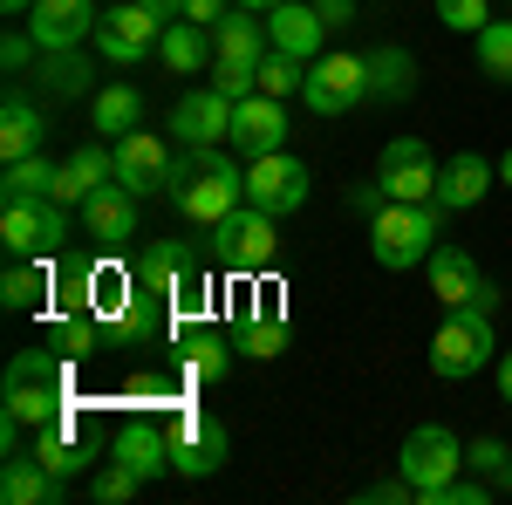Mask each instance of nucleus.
<instances>
[{"label": "nucleus", "mask_w": 512, "mask_h": 505, "mask_svg": "<svg viewBox=\"0 0 512 505\" xmlns=\"http://www.w3.org/2000/svg\"><path fill=\"white\" fill-rule=\"evenodd\" d=\"M0 417L28 430H48L69 417V355L62 349H21L0 376Z\"/></svg>", "instance_id": "obj_1"}, {"label": "nucleus", "mask_w": 512, "mask_h": 505, "mask_svg": "<svg viewBox=\"0 0 512 505\" xmlns=\"http://www.w3.org/2000/svg\"><path fill=\"white\" fill-rule=\"evenodd\" d=\"M164 192L178 198V212H185L192 226H205V233H212L226 212H239V198H246V171H239V164L219 151V144H205V151L171 157Z\"/></svg>", "instance_id": "obj_2"}, {"label": "nucleus", "mask_w": 512, "mask_h": 505, "mask_svg": "<svg viewBox=\"0 0 512 505\" xmlns=\"http://www.w3.org/2000/svg\"><path fill=\"white\" fill-rule=\"evenodd\" d=\"M437 198H390L376 219H369V253H376V267H417V260H431L437 253Z\"/></svg>", "instance_id": "obj_3"}, {"label": "nucleus", "mask_w": 512, "mask_h": 505, "mask_svg": "<svg viewBox=\"0 0 512 505\" xmlns=\"http://www.w3.org/2000/svg\"><path fill=\"white\" fill-rule=\"evenodd\" d=\"M492 314L478 308H451L444 314V328L431 335V376H444V383H465V376H478L485 362H492Z\"/></svg>", "instance_id": "obj_4"}, {"label": "nucleus", "mask_w": 512, "mask_h": 505, "mask_svg": "<svg viewBox=\"0 0 512 505\" xmlns=\"http://www.w3.org/2000/svg\"><path fill=\"white\" fill-rule=\"evenodd\" d=\"M164 430H171V471L178 478H212V471L226 465V424L219 417H205L192 403H171Z\"/></svg>", "instance_id": "obj_5"}, {"label": "nucleus", "mask_w": 512, "mask_h": 505, "mask_svg": "<svg viewBox=\"0 0 512 505\" xmlns=\"http://www.w3.org/2000/svg\"><path fill=\"white\" fill-rule=\"evenodd\" d=\"M308 185H315V171L294 151L246 157V205H260V212H274V219L301 212V205H308Z\"/></svg>", "instance_id": "obj_6"}, {"label": "nucleus", "mask_w": 512, "mask_h": 505, "mask_svg": "<svg viewBox=\"0 0 512 505\" xmlns=\"http://www.w3.org/2000/svg\"><path fill=\"white\" fill-rule=\"evenodd\" d=\"M362 96H369V62H362V55H315V62H308L301 103H308L315 117H349Z\"/></svg>", "instance_id": "obj_7"}, {"label": "nucleus", "mask_w": 512, "mask_h": 505, "mask_svg": "<svg viewBox=\"0 0 512 505\" xmlns=\"http://www.w3.org/2000/svg\"><path fill=\"white\" fill-rule=\"evenodd\" d=\"M158 41H164V21L144 7V0L103 7V21H96V55H103V62H117V69H137Z\"/></svg>", "instance_id": "obj_8"}, {"label": "nucleus", "mask_w": 512, "mask_h": 505, "mask_svg": "<svg viewBox=\"0 0 512 505\" xmlns=\"http://www.w3.org/2000/svg\"><path fill=\"white\" fill-rule=\"evenodd\" d=\"M458 465H465V444H458L444 424L410 430V437H403V451H396V471L417 485V499H431L444 478H458Z\"/></svg>", "instance_id": "obj_9"}, {"label": "nucleus", "mask_w": 512, "mask_h": 505, "mask_svg": "<svg viewBox=\"0 0 512 505\" xmlns=\"http://www.w3.org/2000/svg\"><path fill=\"white\" fill-rule=\"evenodd\" d=\"M212 246H219V260L233 273H267V260H274V212H260V205L226 212L212 226Z\"/></svg>", "instance_id": "obj_10"}, {"label": "nucleus", "mask_w": 512, "mask_h": 505, "mask_svg": "<svg viewBox=\"0 0 512 505\" xmlns=\"http://www.w3.org/2000/svg\"><path fill=\"white\" fill-rule=\"evenodd\" d=\"M130 273H137L144 294H158V301H171V308H185V301L198 294V253L178 246V239H151Z\"/></svg>", "instance_id": "obj_11"}, {"label": "nucleus", "mask_w": 512, "mask_h": 505, "mask_svg": "<svg viewBox=\"0 0 512 505\" xmlns=\"http://www.w3.org/2000/svg\"><path fill=\"white\" fill-rule=\"evenodd\" d=\"M437 178H444V164L431 157L424 137H390L376 157V185L390 198H437Z\"/></svg>", "instance_id": "obj_12"}, {"label": "nucleus", "mask_w": 512, "mask_h": 505, "mask_svg": "<svg viewBox=\"0 0 512 505\" xmlns=\"http://www.w3.org/2000/svg\"><path fill=\"white\" fill-rule=\"evenodd\" d=\"M431 294L444 301V308H478V314L499 308V287L478 273V260L465 253V246H437L431 253Z\"/></svg>", "instance_id": "obj_13"}, {"label": "nucleus", "mask_w": 512, "mask_h": 505, "mask_svg": "<svg viewBox=\"0 0 512 505\" xmlns=\"http://www.w3.org/2000/svg\"><path fill=\"white\" fill-rule=\"evenodd\" d=\"M171 137L185 144V151H205V144H233V96L226 89H192V96H178V110H171Z\"/></svg>", "instance_id": "obj_14"}, {"label": "nucleus", "mask_w": 512, "mask_h": 505, "mask_svg": "<svg viewBox=\"0 0 512 505\" xmlns=\"http://www.w3.org/2000/svg\"><path fill=\"white\" fill-rule=\"evenodd\" d=\"M233 151L239 157L287 151V110H280V96L253 89V96H239V103H233Z\"/></svg>", "instance_id": "obj_15"}, {"label": "nucleus", "mask_w": 512, "mask_h": 505, "mask_svg": "<svg viewBox=\"0 0 512 505\" xmlns=\"http://www.w3.org/2000/svg\"><path fill=\"white\" fill-rule=\"evenodd\" d=\"M82 226H89V239H96L103 253L130 246V239H137V192L110 178L103 192H89V198H82Z\"/></svg>", "instance_id": "obj_16"}, {"label": "nucleus", "mask_w": 512, "mask_h": 505, "mask_svg": "<svg viewBox=\"0 0 512 505\" xmlns=\"http://www.w3.org/2000/svg\"><path fill=\"white\" fill-rule=\"evenodd\" d=\"M110 458H117L123 471H137L144 485H158L164 471H171V430H164L158 417H130V424L117 430V444H110Z\"/></svg>", "instance_id": "obj_17"}, {"label": "nucleus", "mask_w": 512, "mask_h": 505, "mask_svg": "<svg viewBox=\"0 0 512 505\" xmlns=\"http://www.w3.org/2000/svg\"><path fill=\"white\" fill-rule=\"evenodd\" d=\"M96 21H103L96 0H35L28 7V28H35L41 48H82L96 35Z\"/></svg>", "instance_id": "obj_18"}, {"label": "nucleus", "mask_w": 512, "mask_h": 505, "mask_svg": "<svg viewBox=\"0 0 512 505\" xmlns=\"http://www.w3.org/2000/svg\"><path fill=\"white\" fill-rule=\"evenodd\" d=\"M164 178H171V151H164L158 130L117 137V185H130L137 198H151V192H164Z\"/></svg>", "instance_id": "obj_19"}, {"label": "nucleus", "mask_w": 512, "mask_h": 505, "mask_svg": "<svg viewBox=\"0 0 512 505\" xmlns=\"http://www.w3.org/2000/svg\"><path fill=\"white\" fill-rule=\"evenodd\" d=\"M178 369H185V383H219L233 369V335H219L205 321H185L178 328Z\"/></svg>", "instance_id": "obj_20"}, {"label": "nucleus", "mask_w": 512, "mask_h": 505, "mask_svg": "<svg viewBox=\"0 0 512 505\" xmlns=\"http://www.w3.org/2000/svg\"><path fill=\"white\" fill-rule=\"evenodd\" d=\"M321 35H328L321 7L280 0L274 14H267V48H280V55H301V62H315V55H321Z\"/></svg>", "instance_id": "obj_21"}, {"label": "nucleus", "mask_w": 512, "mask_h": 505, "mask_svg": "<svg viewBox=\"0 0 512 505\" xmlns=\"http://www.w3.org/2000/svg\"><path fill=\"white\" fill-rule=\"evenodd\" d=\"M110 178H117V144L89 137V144H82V151L62 164V178H55V198H62V205H82L89 192H103Z\"/></svg>", "instance_id": "obj_22"}, {"label": "nucleus", "mask_w": 512, "mask_h": 505, "mask_svg": "<svg viewBox=\"0 0 512 505\" xmlns=\"http://www.w3.org/2000/svg\"><path fill=\"white\" fill-rule=\"evenodd\" d=\"M62 492H69V485L41 465L35 451H7V465H0V499L7 505H55Z\"/></svg>", "instance_id": "obj_23"}, {"label": "nucleus", "mask_w": 512, "mask_h": 505, "mask_svg": "<svg viewBox=\"0 0 512 505\" xmlns=\"http://www.w3.org/2000/svg\"><path fill=\"white\" fill-rule=\"evenodd\" d=\"M492 185H499V164H485L478 151H458L444 164V178H437V205H444V212H472Z\"/></svg>", "instance_id": "obj_24"}, {"label": "nucleus", "mask_w": 512, "mask_h": 505, "mask_svg": "<svg viewBox=\"0 0 512 505\" xmlns=\"http://www.w3.org/2000/svg\"><path fill=\"white\" fill-rule=\"evenodd\" d=\"M158 62L171 69V76H205V62H219V48H212V28H198V21H164Z\"/></svg>", "instance_id": "obj_25"}, {"label": "nucleus", "mask_w": 512, "mask_h": 505, "mask_svg": "<svg viewBox=\"0 0 512 505\" xmlns=\"http://www.w3.org/2000/svg\"><path fill=\"white\" fill-rule=\"evenodd\" d=\"M41 137H48V110L14 89V96L0 103V157H7V164H14V157H35Z\"/></svg>", "instance_id": "obj_26"}, {"label": "nucleus", "mask_w": 512, "mask_h": 505, "mask_svg": "<svg viewBox=\"0 0 512 505\" xmlns=\"http://www.w3.org/2000/svg\"><path fill=\"white\" fill-rule=\"evenodd\" d=\"M0 246L14 260H48V233H41V198H0Z\"/></svg>", "instance_id": "obj_27"}, {"label": "nucleus", "mask_w": 512, "mask_h": 505, "mask_svg": "<svg viewBox=\"0 0 512 505\" xmlns=\"http://www.w3.org/2000/svg\"><path fill=\"white\" fill-rule=\"evenodd\" d=\"M369 96L376 103H410L417 96V55L410 48H369Z\"/></svg>", "instance_id": "obj_28"}, {"label": "nucleus", "mask_w": 512, "mask_h": 505, "mask_svg": "<svg viewBox=\"0 0 512 505\" xmlns=\"http://www.w3.org/2000/svg\"><path fill=\"white\" fill-rule=\"evenodd\" d=\"M89 117H96V137H130V130H144V96L130 89V82H110V89H96L89 96Z\"/></svg>", "instance_id": "obj_29"}, {"label": "nucleus", "mask_w": 512, "mask_h": 505, "mask_svg": "<svg viewBox=\"0 0 512 505\" xmlns=\"http://www.w3.org/2000/svg\"><path fill=\"white\" fill-rule=\"evenodd\" d=\"M0 301H7V314H41L48 301H55V273H48V260H14L7 280H0Z\"/></svg>", "instance_id": "obj_30"}, {"label": "nucleus", "mask_w": 512, "mask_h": 505, "mask_svg": "<svg viewBox=\"0 0 512 505\" xmlns=\"http://www.w3.org/2000/svg\"><path fill=\"white\" fill-rule=\"evenodd\" d=\"M89 55L82 48H41V96L48 103H69V96H89Z\"/></svg>", "instance_id": "obj_31"}, {"label": "nucleus", "mask_w": 512, "mask_h": 505, "mask_svg": "<svg viewBox=\"0 0 512 505\" xmlns=\"http://www.w3.org/2000/svg\"><path fill=\"white\" fill-rule=\"evenodd\" d=\"M260 41H267V14H253V7H233V14L212 28L219 62H267V55H260Z\"/></svg>", "instance_id": "obj_32"}, {"label": "nucleus", "mask_w": 512, "mask_h": 505, "mask_svg": "<svg viewBox=\"0 0 512 505\" xmlns=\"http://www.w3.org/2000/svg\"><path fill=\"white\" fill-rule=\"evenodd\" d=\"M35 458H41L48 471H55L62 485H69V478H76V471L89 465V451L76 444V424H69V417H62V424H48V430H35Z\"/></svg>", "instance_id": "obj_33"}, {"label": "nucleus", "mask_w": 512, "mask_h": 505, "mask_svg": "<svg viewBox=\"0 0 512 505\" xmlns=\"http://www.w3.org/2000/svg\"><path fill=\"white\" fill-rule=\"evenodd\" d=\"M55 178H62V164H48V157H14L7 171H0V198H55Z\"/></svg>", "instance_id": "obj_34"}, {"label": "nucleus", "mask_w": 512, "mask_h": 505, "mask_svg": "<svg viewBox=\"0 0 512 505\" xmlns=\"http://www.w3.org/2000/svg\"><path fill=\"white\" fill-rule=\"evenodd\" d=\"M233 349H239V355H253V362H274V355L287 349V321H280L274 308H267V314L253 308V314H246V321H239Z\"/></svg>", "instance_id": "obj_35"}, {"label": "nucleus", "mask_w": 512, "mask_h": 505, "mask_svg": "<svg viewBox=\"0 0 512 505\" xmlns=\"http://www.w3.org/2000/svg\"><path fill=\"white\" fill-rule=\"evenodd\" d=\"M478 76L512 82V21H485L478 28Z\"/></svg>", "instance_id": "obj_36"}, {"label": "nucleus", "mask_w": 512, "mask_h": 505, "mask_svg": "<svg viewBox=\"0 0 512 505\" xmlns=\"http://www.w3.org/2000/svg\"><path fill=\"white\" fill-rule=\"evenodd\" d=\"M82 492H89L96 505H130L137 492H144V478H137V471H123L117 458H110V465H96V471H89V485H82Z\"/></svg>", "instance_id": "obj_37"}, {"label": "nucleus", "mask_w": 512, "mask_h": 505, "mask_svg": "<svg viewBox=\"0 0 512 505\" xmlns=\"http://www.w3.org/2000/svg\"><path fill=\"white\" fill-rule=\"evenodd\" d=\"M301 82H308V62H301V55L267 48V62H260V89H267V96H294Z\"/></svg>", "instance_id": "obj_38"}, {"label": "nucleus", "mask_w": 512, "mask_h": 505, "mask_svg": "<svg viewBox=\"0 0 512 505\" xmlns=\"http://www.w3.org/2000/svg\"><path fill=\"white\" fill-rule=\"evenodd\" d=\"M96 335H103V321L82 308V314H62V328H55V349L69 355V362H82V355L96 349Z\"/></svg>", "instance_id": "obj_39"}, {"label": "nucleus", "mask_w": 512, "mask_h": 505, "mask_svg": "<svg viewBox=\"0 0 512 505\" xmlns=\"http://www.w3.org/2000/svg\"><path fill=\"white\" fill-rule=\"evenodd\" d=\"M437 21H444L451 35H478V28L492 21V7H485V0H437Z\"/></svg>", "instance_id": "obj_40"}, {"label": "nucleus", "mask_w": 512, "mask_h": 505, "mask_svg": "<svg viewBox=\"0 0 512 505\" xmlns=\"http://www.w3.org/2000/svg\"><path fill=\"white\" fill-rule=\"evenodd\" d=\"M212 89H226V96H253L260 89V62H212Z\"/></svg>", "instance_id": "obj_41"}, {"label": "nucleus", "mask_w": 512, "mask_h": 505, "mask_svg": "<svg viewBox=\"0 0 512 505\" xmlns=\"http://www.w3.org/2000/svg\"><path fill=\"white\" fill-rule=\"evenodd\" d=\"M35 55H41L35 28H14V35L0 41V69H7V76H21V69H28V62H35Z\"/></svg>", "instance_id": "obj_42"}, {"label": "nucleus", "mask_w": 512, "mask_h": 505, "mask_svg": "<svg viewBox=\"0 0 512 505\" xmlns=\"http://www.w3.org/2000/svg\"><path fill=\"white\" fill-rule=\"evenodd\" d=\"M424 505H485V478H444Z\"/></svg>", "instance_id": "obj_43"}, {"label": "nucleus", "mask_w": 512, "mask_h": 505, "mask_svg": "<svg viewBox=\"0 0 512 505\" xmlns=\"http://www.w3.org/2000/svg\"><path fill=\"white\" fill-rule=\"evenodd\" d=\"M465 465H478V471H506V465H512V451L499 444V437H478L472 451H465Z\"/></svg>", "instance_id": "obj_44"}, {"label": "nucleus", "mask_w": 512, "mask_h": 505, "mask_svg": "<svg viewBox=\"0 0 512 505\" xmlns=\"http://www.w3.org/2000/svg\"><path fill=\"white\" fill-rule=\"evenodd\" d=\"M233 14V0H185V21H198V28H219Z\"/></svg>", "instance_id": "obj_45"}, {"label": "nucleus", "mask_w": 512, "mask_h": 505, "mask_svg": "<svg viewBox=\"0 0 512 505\" xmlns=\"http://www.w3.org/2000/svg\"><path fill=\"white\" fill-rule=\"evenodd\" d=\"M321 7V21H328V28H342V21H355V0H315Z\"/></svg>", "instance_id": "obj_46"}, {"label": "nucleus", "mask_w": 512, "mask_h": 505, "mask_svg": "<svg viewBox=\"0 0 512 505\" xmlns=\"http://www.w3.org/2000/svg\"><path fill=\"white\" fill-rule=\"evenodd\" d=\"M144 7H151L158 21H185V0H144Z\"/></svg>", "instance_id": "obj_47"}, {"label": "nucleus", "mask_w": 512, "mask_h": 505, "mask_svg": "<svg viewBox=\"0 0 512 505\" xmlns=\"http://www.w3.org/2000/svg\"><path fill=\"white\" fill-rule=\"evenodd\" d=\"M499 396H506V410H512V355H499Z\"/></svg>", "instance_id": "obj_48"}, {"label": "nucleus", "mask_w": 512, "mask_h": 505, "mask_svg": "<svg viewBox=\"0 0 512 505\" xmlns=\"http://www.w3.org/2000/svg\"><path fill=\"white\" fill-rule=\"evenodd\" d=\"M0 7H7L14 21H28V7H35V0H0Z\"/></svg>", "instance_id": "obj_49"}, {"label": "nucleus", "mask_w": 512, "mask_h": 505, "mask_svg": "<svg viewBox=\"0 0 512 505\" xmlns=\"http://www.w3.org/2000/svg\"><path fill=\"white\" fill-rule=\"evenodd\" d=\"M233 7H253V14H274L280 0H233Z\"/></svg>", "instance_id": "obj_50"}, {"label": "nucleus", "mask_w": 512, "mask_h": 505, "mask_svg": "<svg viewBox=\"0 0 512 505\" xmlns=\"http://www.w3.org/2000/svg\"><path fill=\"white\" fill-rule=\"evenodd\" d=\"M499 185H512V151H506V157H499Z\"/></svg>", "instance_id": "obj_51"}, {"label": "nucleus", "mask_w": 512, "mask_h": 505, "mask_svg": "<svg viewBox=\"0 0 512 505\" xmlns=\"http://www.w3.org/2000/svg\"><path fill=\"white\" fill-rule=\"evenodd\" d=\"M506 485H512V465H506Z\"/></svg>", "instance_id": "obj_52"}]
</instances>
